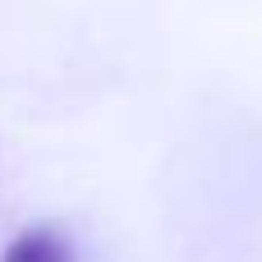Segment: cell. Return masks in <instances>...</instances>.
Masks as SVG:
<instances>
[{"instance_id": "cell-1", "label": "cell", "mask_w": 262, "mask_h": 262, "mask_svg": "<svg viewBox=\"0 0 262 262\" xmlns=\"http://www.w3.org/2000/svg\"><path fill=\"white\" fill-rule=\"evenodd\" d=\"M0 262H74V244L55 226H23L5 244Z\"/></svg>"}]
</instances>
